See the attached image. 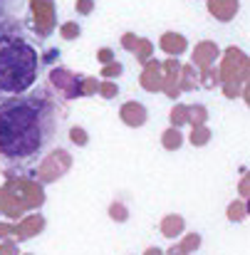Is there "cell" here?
<instances>
[{
    "mask_svg": "<svg viewBox=\"0 0 250 255\" xmlns=\"http://www.w3.org/2000/svg\"><path fill=\"white\" fill-rule=\"evenodd\" d=\"M206 10L218 22H233L241 12V0H206Z\"/></svg>",
    "mask_w": 250,
    "mask_h": 255,
    "instance_id": "8fae6325",
    "label": "cell"
},
{
    "mask_svg": "<svg viewBox=\"0 0 250 255\" xmlns=\"http://www.w3.org/2000/svg\"><path fill=\"white\" fill-rule=\"evenodd\" d=\"M117 57H114V50L112 47H99L97 50V62H102V65H109V62H114Z\"/></svg>",
    "mask_w": 250,
    "mask_h": 255,
    "instance_id": "1f68e13d",
    "label": "cell"
},
{
    "mask_svg": "<svg viewBox=\"0 0 250 255\" xmlns=\"http://www.w3.org/2000/svg\"><path fill=\"white\" fill-rule=\"evenodd\" d=\"M139 85L144 92H161V87H164V65H161V60H156V57H151L146 65H144V70H141V75H139Z\"/></svg>",
    "mask_w": 250,
    "mask_h": 255,
    "instance_id": "9c48e42d",
    "label": "cell"
},
{
    "mask_svg": "<svg viewBox=\"0 0 250 255\" xmlns=\"http://www.w3.org/2000/svg\"><path fill=\"white\" fill-rule=\"evenodd\" d=\"M159 50L168 55V57H181L186 50H188V40L186 35L181 32H173V30H166L161 37H159Z\"/></svg>",
    "mask_w": 250,
    "mask_h": 255,
    "instance_id": "7c38bea8",
    "label": "cell"
},
{
    "mask_svg": "<svg viewBox=\"0 0 250 255\" xmlns=\"http://www.w3.org/2000/svg\"><path fill=\"white\" fill-rule=\"evenodd\" d=\"M164 255H188V253H186V251H183L181 246H171V248H168Z\"/></svg>",
    "mask_w": 250,
    "mask_h": 255,
    "instance_id": "e575fe53",
    "label": "cell"
},
{
    "mask_svg": "<svg viewBox=\"0 0 250 255\" xmlns=\"http://www.w3.org/2000/svg\"><path fill=\"white\" fill-rule=\"evenodd\" d=\"M72 166V159H70V154L65 151V149H52L40 164H37V178H40V183H52V181H57V178H62L67 171Z\"/></svg>",
    "mask_w": 250,
    "mask_h": 255,
    "instance_id": "277c9868",
    "label": "cell"
},
{
    "mask_svg": "<svg viewBox=\"0 0 250 255\" xmlns=\"http://www.w3.org/2000/svg\"><path fill=\"white\" fill-rule=\"evenodd\" d=\"M119 119H122L126 127L139 129V127H144V124L149 122V109H146L141 102L129 99V102H124V104L119 107Z\"/></svg>",
    "mask_w": 250,
    "mask_h": 255,
    "instance_id": "30bf717a",
    "label": "cell"
},
{
    "mask_svg": "<svg viewBox=\"0 0 250 255\" xmlns=\"http://www.w3.org/2000/svg\"><path fill=\"white\" fill-rule=\"evenodd\" d=\"M161 65H164V87H161V92L173 102V99L181 97L178 80H181V65L183 62H178V57H166V60H161Z\"/></svg>",
    "mask_w": 250,
    "mask_h": 255,
    "instance_id": "ba28073f",
    "label": "cell"
},
{
    "mask_svg": "<svg viewBox=\"0 0 250 255\" xmlns=\"http://www.w3.org/2000/svg\"><path fill=\"white\" fill-rule=\"evenodd\" d=\"M211 139H213V131L208 129V124H203V127H191V134H188V144H191V146L201 149V146H206Z\"/></svg>",
    "mask_w": 250,
    "mask_h": 255,
    "instance_id": "e0dca14e",
    "label": "cell"
},
{
    "mask_svg": "<svg viewBox=\"0 0 250 255\" xmlns=\"http://www.w3.org/2000/svg\"><path fill=\"white\" fill-rule=\"evenodd\" d=\"M241 99L246 102V107L250 109V80L246 82V85H243V94H241Z\"/></svg>",
    "mask_w": 250,
    "mask_h": 255,
    "instance_id": "d6a6232c",
    "label": "cell"
},
{
    "mask_svg": "<svg viewBox=\"0 0 250 255\" xmlns=\"http://www.w3.org/2000/svg\"><path fill=\"white\" fill-rule=\"evenodd\" d=\"M97 92H99V80L82 77V82H80V97H92V94H97Z\"/></svg>",
    "mask_w": 250,
    "mask_h": 255,
    "instance_id": "83f0119b",
    "label": "cell"
},
{
    "mask_svg": "<svg viewBox=\"0 0 250 255\" xmlns=\"http://www.w3.org/2000/svg\"><path fill=\"white\" fill-rule=\"evenodd\" d=\"M70 141H72L75 146H87V144H89L87 129H84V127H72V129H70Z\"/></svg>",
    "mask_w": 250,
    "mask_h": 255,
    "instance_id": "4316f807",
    "label": "cell"
},
{
    "mask_svg": "<svg viewBox=\"0 0 250 255\" xmlns=\"http://www.w3.org/2000/svg\"><path fill=\"white\" fill-rule=\"evenodd\" d=\"M144 255H164V251L154 246V248H146V253H144Z\"/></svg>",
    "mask_w": 250,
    "mask_h": 255,
    "instance_id": "d590c367",
    "label": "cell"
},
{
    "mask_svg": "<svg viewBox=\"0 0 250 255\" xmlns=\"http://www.w3.org/2000/svg\"><path fill=\"white\" fill-rule=\"evenodd\" d=\"M246 208H248V218H250V198H246Z\"/></svg>",
    "mask_w": 250,
    "mask_h": 255,
    "instance_id": "8d00e7d4",
    "label": "cell"
},
{
    "mask_svg": "<svg viewBox=\"0 0 250 255\" xmlns=\"http://www.w3.org/2000/svg\"><path fill=\"white\" fill-rule=\"evenodd\" d=\"M218 75H221V92L226 99H241L243 85L250 80V55L238 45H231L221 52L218 60Z\"/></svg>",
    "mask_w": 250,
    "mask_h": 255,
    "instance_id": "3957f363",
    "label": "cell"
},
{
    "mask_svg": "<svg viewBox=\"0 0 250 255\" xmlns=\"http://www.w3.org/2000/svg\"><path fill=\"white\" fill-rule=\"evenodd\" d=\"M40 52L15 15L0 17V102L30 92L40 75Z\"/></svg>",
    "mask_w": 250,
    "mask_h": 255,
    "instance_id": "7a4b0ae2",
    "label": "cell"
},
{
    "mask_svg": "<svg viewBox=\"0 0 250 255\" xmlns=\"http://www.w3.org/2000/svg\"><path fill=\"white\" fill-rule=\"evenodd\" d=\"M80 35H82V27H80V22H75V20H67V22H62V25H60V37H62V40L72 42V40H77Z\"/></svg>",
    "mask_w": 250,
    "mask_h": 255,
    "instance_id": "603a6c76",
    "label": "cell"
},
{
    "mask_svg": "<svg viewBox=\"0 0 250 255\" xmlns=\"http://www.w3.org/2000/svg\"><path fill=\"white\" fill-rule=\"evenodd\" d=\"M198 85L203 89H216L221 87V75H218V65L208 67V70H198Z\"/></svg>",
    "mask_w": 250,
    "mask_h": 255,
    "instance_id": "d6986e66",
    "label": "cell"
},
{
    "mask_svg": "<svg viewBox=\"0 0 250 255\" xmlns=\"http://www.w3.org/2000/svg\"><path fill=\"white\" fill-rule=\"evenodd\" d=\"M109 216H112V221L124 223V221H129V208H126L122 201H112V206H109Z\"/></svg>",
    "mask_w": 250,
    "mask_h": 255,
    "instance_id": "d4e9b609",
    "label": "cell"
},
{
    "mask_svg": "<svg viewBox=\"0 0 250 255\" xmlns=\"http://www.w3.org/2000/svg\"><path fill=\"white\" fill-rule=\"evenodd\" d=\"M75 10H77V15H92L94 12V0H75Z\"/></svg>",
    "mask_w": 250,
    "mask_h": 255,
    "instance_id": "f546056e",
    "label": "cell"
},
{
    "mask_svg": "<svg viewBox=\"0 0 250 255\" xmlns=\"http://www.w3.org/2000/svg\"><path fill=\"white\" fill-rule=\"evenodd\" d=\"M119 42H122V50L134 52V50H136V45H139V35H136V32H124Z\"/></svg>",
    "mask_w": 250,
    "mask_h": 255,
    "instance_id": "f1b7e54d",
    "label": "cell"
},
{
    "mask_svg": "<svg viewBox=\"0 0 250 255\" xmlns=\"http://www.w3.org/2000/svg\"><path fill=\"white\" fill-rule=\"evenodd\" d=\"M208 107L206 104H188V127H203L208 124Z\"/></svg>",
    "mask_w": 250,
    "mask_h": 255,
    "instance_id": "ac0fdd59",
    "label": "cell"
},
{
    "mask_svg": "<svg viewBox=\"0 0 250 255\" xmlns=\"http://www.w3.org/2000/svg\"><path fill=\"white\" fill-rule=\"evenodd\" d=\"M134 57H136L141 65H146V62L154 57V42H151L149 37H139V45H136V50H134Z\"/></svg>",
    "mask_w": 250,
    "mask_h": 255,
    "instance_id": "44dd1931",
    "label": "cell"
},
{
    "mask_svg": "<svg viewBox=\"0 0 250 255\" xmlns=\"http://www.w3.org/2000/svg\"><path fill=\"white\" fill-rule=\"evenodd\" d=\"M97 94L104 97V99H114L119 94V85L114 80H99V92Z\"/></svg>",
    "mask_w": 250,
    "mask_h": 255,
    "instance_id": "484cf974",
    "label": "cell"
},
{
    "mask_svg": "<svg viewBox=\"0 0 250 255\" xmlns=\"http://www.w3.org/2000/svg\"><path fill=\"white\" fill-rule=\"evenodd\" d=\"M84 75H75L70 72L67 67H52L47 80H50V87L55 92L62 94V99H77L80 97V82H82Z\"/></svg>",
    "mask_w": 250,
    "mask_h": 255,
    "instance_id": "5b68a950",
    "label": "cell"
},
{
    "mask_svg": "<svg viewBox=\"0 0 250 255\" xmlns=\"http://www.w3.org/2000/svg\"><path fill=\"white\" fill-rule=\"evenodd\" d=\"M186 233V218L178 216V213H168L161 218V236L164 238H181Z\"/></svg>",
    "mask_w": 250,
    "mask_h": 255,
    "instance_id": "4fadbf2b",
    "label": "cell"
},
{
    "mask_svg": "<svg viewBox=\"0 0 250 255\" xmlns=\"http://www.w3.org/2000/svg\"><path fill=\"white\" fill-rule=\"evenodd\" d=\"M178 87H181V94H186V92H193V89H198V70L191 65V62H186V65H181V80H178Z\"/></svg>",
    "mask_w": 250,
    "mask_h": 255,
    "instance_id": "5bb4252c",
    "label": "cell"
},
{
    "mask_svg": "<svg viewBox=\"0 0 250 255\" xmlns=\"http://www.w3.org/2000/svg\"><path fill=\"white\" fill-rule=\"evenodd\" d=\"M201 243H203L201 233H196V231H193V233H183V236H181V243H178V246H181V248H183L186 253L191 255V253H196V251L201 248Z\"/></svg>",
    "mask_w": 250,
    "mask_h": 255,
    "instance_id": "7402d4cb",
    "label": "cell"
},
{
    "mask_svg": "<svg viewBox=\"0 0 250 255\" xmlns=\"http://www.w3.org/2000/svg\"><path fill=\"white\" fill-rule=\"evenodd\" d=\"M102 80H117V77H122L124 75V65L119 62V60H114V62H109V65H102Z\"/></svg>",
    "mask_w": 250,
    "mask_h": 255,
    "instance_id": "cb8c5ba5",
    "label": "cell"
},
{
    "mask_svg": "<svg viewBox=\"0 0 250 255\" xmlns=\"http://www.w3.org/2000/svg\"><path fill=\"white\" fill-rule=\"evenodd\" d=\"M221 45L213 42V40H201L193 45V52H191V65L196 70H208V67H216L218 60H221Z\"/></svg>",
    "mask_w": 250,
    "mask_h": 255,
    "instance_id": "52a82bcc",
    "label": "cell"
},
{
    "mask_svg": "<svg viewBox=\"0 0 250 255\" xmlns=\"http://www.w3.org/2000/svg\"><path fill=\"white\" fill-rule=\"evenodd\" d=\"M30 10H32V27L40 37H47L55 30L57 22V10L52 0H30Z\"/></svg>",
    "mask_w": 250,
    "mask_h": 255,
    "instance_id": "8992f818",
    "label": "cell"
},
{
    "mask_svg": "<svg viewBox=\"0 0 250 255\" xmlns=\"http://www.w3.org/2000/svg\"><path fill=\"white\" fill-rule=\"evenodd\" d=\"M10 2H12V0H0V17L12 15V12H10Z\"/></svg>",
    "mask_w": 250,
    "mask_h": 255,
    "instance_id": "836d02e7",
    "label": "cell"
},
{
    "mask_svg": "<svg viewBox=\"0 0 250 255\" xmlns=\"http://www.w3.org/2000/svg\"><path fill=\"white\" fill-rule=\"evenodd\" d=\"M226 218H228L231 223H243V221L248 218L246 198H236V201H231L228 208H226Z\"/></svg>",
    "mask_w": 250,
    "mask_h": 255,
    "instance_id": "2e32d148",
    "label": "cell"
},
{
    "mask_svg": "<svg viewBox=\"0 0 250 255\" xmlns=\"http://www.w3.org/2000/svg\"><path fill=\"white\" fill-rule=\"evenodd\" d=\"M168 122H171V127H176V129H181V127H186L188 124V104H173L171 107V112H168Z\"/></svg>",
    "mask_w": 250,
    "mask_h": 255,
    "instance_id": "ffe728a7",
    "label": "cell"
},
{
    "mask_svg": "<svg viewBox=\"0 0 250 255\" xmlns=\"http://www.w3.org/2000/svg\"><path fill=\"white\" fill-rule=\"evenodd\" d=\"M238 198H250V171H246L238 181Z\"/></svg>",
    "mask_w": 250,
    "mask_h": 255,
    "instance_id": "4dcf8cb0",
    "label": "cell"
},
{
    "mask_svg": "<svg viewBox=\"0 0 250 255\" xmlns=\"http://www.w3.org/2000/svg\"><path fill=\"white\" fill-rule=\"evenodd\" d=\"M65 107L50 89H30L0 102V169L27 171L55 146Z\"/></svg>",
    "mask_w": 250,
    "mask_h": 255,
    "instance_id": "6da1fadb",
    "label": "cell"
},
{
    "mask_svg": "<svg viewBox=\"0 0 250 255\" xmlns=\"http://www.w3.org/2000/svg\"><path fill=\"white\" fill-rule=\"evenodd\" d=\"M183 141H186V136H183V131L176 129V127H168V129H164V134H161V146H164L166 151H178V149L183 146Z\"/></svg>",
    "mask_w": 250,
    "mask_h": 255,
    "instance_id": "9a60e30c",
    "label": "cell"
}]
</instances>
